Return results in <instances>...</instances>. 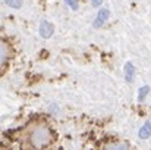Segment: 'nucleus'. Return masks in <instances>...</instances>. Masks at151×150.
Instances as JSON below:
<instances>
[{
	"label": "nucleus",
	"mask_w": 151,
	"mask_h": 150,
	"mask_svg": "<svg viewBox=\"0 0 151 150\" xmlns=\"http://www.w3.org/2000/svg\"><path fill=\"white\" fill-rule=\"evenodd\" d=\"M138 137H139L141 140H148V138L151 137V122L150 121H145L144 125L139 128Z\"/></svg>",
	"instance_id": "obj_5"
},
{
	"label": "nucleus",
	"mask_w": 151,
	"mask_h": 150,
	"mask_svg": "<svg viewBox=\"0 0 151 150\" xmlns=\"http://www.w3.org/2000/svg\"><path fill=\"white\" fill-rule=\"evenodd\" d=\"M123 72H125V81L126 83H132L135 80V65L132 62H126L125 63Z\"/></svg>",
	"instance_id": "obj_4"
},
{
	"label": "nucleus",
	"mask_w": 151,
	"mask_h": 150,
	"mask_svg": "<svg viewBox=\"0 0 151 150\" xmlns=\"http://www.w3.org/2000/svg\"><path fill=\"white\" fill-rule=\"evenodd\" d=\"M106 150H129V144L128 143H111L109 146H106Z\"/></svg>",
	"instance_id": "obj_8"
},
{
	"label": "nucleus",
	"mask_w": 151,
	"mask_h": 150,
	"mask_svg": "<svg viewBox=\"0 0 151 150\" xmlns=\"http://www.w3.org/2000/svg\"><path fill=\"white\" fill-rule=\"evenodd\" d=\"M49 112H50L51 115H57V113L60 112V106L56 104V103H51L50 107H49Z\"/></svg>",
	"instance_id": "obj_11"
},
{
	"label": "nucleus",
	"mask_w": 151,
	"mask_h": 150,
	"mask_svg": "<svg viewBox=\"0 0 151 150\" xmlns=\"http://www.w3.org/2000/svg\"><path fill=\"white\" fill-rule=\"evenodd\" d=\"M65 1H66V4H68L72 10H78V7H79L78 0H65Z\"/></svg>",
	"instance_id": "obj_10"
},
{
	"label": "nucleus",
	"mask_w": 151,
	"mask_h": 150,
	"mask_svg": "<svg viewBox=\"0 0 151 150\" xmlns=\"http://www.w3.org/2000/svg\"><path fill=\"white\" fill-rule=\"evenodd\" d=\"M91 4L94 6V7H99L103 4V0H91Z\"/></svg>",
	"instance_id": "obj_12"
},
{
	"label": "nucleus",
	"mask_w": 151,
	"mask_h": 150,
	"mask_svg": "<svg viewBox=\"0 0 151 150\" xmlns=\"http://www.w3.org/2000/svg\"><path fill=\"white\" fill-rule=\"evenodd\" d=\"M109 16H110V10L109 9H100L99 13H97V16H96V19H94V24H93L94 28H101L107 22Z\"/></svg>",
	"instance_id": "obj_3"
},
{
	"label": "nucleus",
	"mask_w": 151,
	"mask_h": 150,
	"mask_svg": "<svg viewBox=\"0 0 151 150\" xmlns=\"http://www.w3.org/2000/svg\"><path fill=\"white\" fill-rule=\"evenodd\" d=\"M9 54H10L9 47H7L4 43H1V41H0V66H1V65H4V63L7 62Z\"/></svg>",
	"instance_id": "obj_6"
},
{
	"label": "nucleus",
	"mask_w": 151,
	"mask_h": 150,
	"mask_svg": "<svg viewBox=\"0 0 151 150\" xmlns=\"http://www.w3.org/2000/svg\"><path fill=\"white\" fill-rule=\"evenodd\" d=\"M150 90H151L150 86H147V84L142 86V87H139V90H138V101L139 103H142L144 100L147 99V96L150 94Z\"/></svg>",
	"instance_id": "obj_7"
},
{
	"label": "nucleus",
	"mask_w": 151,
	"mask_h": 150,
	"mask_svg": "<svg viewBox=\"0 0 151 150\" xmlns=\"http://www.w3.org/2000/svg\"><path fill=\"white\" fill-rule=\"evenodd\" d=\"M51 138L53 136H51L50 127L44 122L35 124L28 131V136H27L28 146L32 150H43L44 147H47L51 143Z\"/></svg>",
	"instance_id": "obj_1"
},
{
	"label": "nucleus",
	"mask_w": 151,
	"mask_h": 150,
	"mask_svg": "<svg viewBox=\"0 0 151 150\" xmlns=\"http://www.w3.org/2000/svg\"><path fill=\"white\" fill-rule=\"evenodd\" d=\"M40 36L43 37V38H50L51 36L54 34V27H53V24L49 22V21H46V19H43L41 22H40Z\"/></svg>",
	"instance_id": "obj_2"
},
{
	"label": "nucleus",
	"mask_w": 151,
	"mask_h": 150,
	"mask_svg": "<svg viewBox=\"0 0 151 150\" xmlns=\"http://www.w3.org/2000/svg\"><path fill=\"white\" fill-rule=\"evenodd\" d=\"M4 3H6L9 7H12V9H21L24 0H4Z\"/></svg>",
	"instance_id": "obj_9"
}]
</instances>
